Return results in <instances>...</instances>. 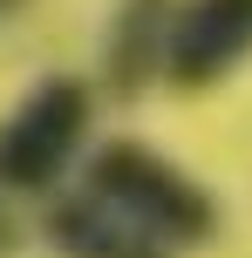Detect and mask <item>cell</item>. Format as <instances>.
Returning a JSON list of instances; mask_svg holds the SVG:
<instances>
[{"mask_svg":"<svg viewBox=\"0 0 252 258\" xmlns=\"http://www.w3.org/2000/svg\"><path fill=\"white\" fill-rule=\"evenodd\" d=\"M89 190L103 204H116L130 224H143L150 238H164L171 251L212 245L218 238V197L198 177H184L177 163H164L143 143H109L89 163Z\"/></svg>","mask_w":252,"mask_h":258,"instance_id":"1","label":"cell"},{"mask_svg":"<svg viewBox=\"0 0 252 258\" xmlns=\"http://www.w3.org/2000/svg\"><path fill=\"white\" fill-rule=\"evenodd\" d=\"M89 136V89L75 75H48L7 122H0V190L41 197L68 170V156Z\"/></svg>","mask_w":252,"mask_h":258,"instance_id":"2","label":"cell"},{"mask_svg":"<svg viewBox=\"0 0 252 258\" xmlns=\"http://www.w3.org/2000/svg\"><path fill=\"white\" fill-rule=\"evenodd\" d=\"M252 54V0H184L171 7L164 75L177 89H212Z\"/></svg>","mask_w":252,"mask_h":258,"instance_id":"3","label":"cell"},{"mask_svg":"<svg viewBox=\"0 0 252 258\" xmlns=\"http://www.w3.org/2000/svg\"><path fill=\"white\" fill-rule=\"evenodd\" d=\"M48 238L62 258H177L164 238H150L143 224H130L116 204H103L95 190L68 197L48 211Z\"/></svg>","mask_w":252,"mask_h":258,"instance_id":"4","label":"cell"},{"mask_svg":"<svg viewBox=\"0 0 252 258\" xmlns=\"http://www.w3.org/2000/svg\"><path fill=\"white\" fill-rule=\"evenodd\" d=\"M164 41H171V0H123L109 27V82L136 95L164 68Z\"/></svg>","mask_w":252,"mask_h":258,"instance_id":"5","label":"cell"},{"mask_svg":"<svg viewBox=\"0 0 252 258\" xmlns=\"http://www.w3.org/2000/svg\"><path fill=\"white\" fill-rule=\"evenodd\" d=\"M7 7H14V0H0V14H7Z\"/></svg>","mask_w":252,"mask_h":258,"instance_id":"6","label":"cell"}]
</instances>
